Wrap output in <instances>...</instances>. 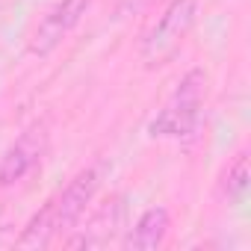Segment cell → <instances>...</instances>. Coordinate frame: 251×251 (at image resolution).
I'll list each match as a JSON object with an SVG mask.
<instances>
[{"mask_svg":"<svg viewBox=\"0 0 251 251\" xmlns=\"http://www.w3.org/2000/svg\"><path fill=\"white\" fill-rule=\"evenodd\" d=\"M245 192H248V157L239 154L225 175V195L227 201H242Z\"/></svg>","mask_w":251,"mask_h":251,"instance_id":"obj_8","label":"cell"},{"mask_svg":"<svg viewBox=\"0 0 251 251\" xmlns=\"http://www.w3.org/2000/svg\"><path fill=\"white\" fill-rule=\"evenodd\" d=\"M92 6V0H56V3L42 15V21L36 24V30L30 33V53L36 56H48L86 15V9Z\"/></svg>","mask_w":251,"mask_h":251,"instance_id":"obj_3","label":"cell"},{"mask_svg":"<svg viewBox=\"0 0 251 251\" xmlns=\"http://www.w3.org/2000/svg\"><path fill=\"white\" fill-rule=\"evenodd\" d=\"M98 183H100V175L92 166L74 175V180L65 186V192L56 198V233L71 230L83 219V213L89 210V204L98 192Z\"/></svg>","mask_w":251,"mask_h":251,"instance_id":"obj_4","label":"cell"},{"mask_svg":"<svg viewBox=\"0 0 251 251\" xmlns=\"http://www.w3.org/2000/svg\"><path fill=\"white\" fill-rule=\"evenodd\" d=\"M169 213L163 210V207H151V210H145L142 216H139V222H136V227L130 230V236H127V248H133V251H154V248H160L163 242H166V233H169Z\"/></svg>","mask_w":251,"mask_h":251,"instance_id":"obj_6","label":"cell"},{"mask_svg":"<svg viewBox=\"0 0 251 251\" xmlns=\"http://www.w3.org/2000/svg\"><path fill=\"white\" fill-rule=\"evenodd\" d=\"M207 98V74L201 68L186 71V77L180 80V86L172 92V98L166 100V106L157 112V118L151 121V136H172V139H186L198 130L201 121V106Z\"/></svg>","mask_w":251,"mask_h":251,"instance_id":"obj_1","label":"cell"},{"mask_svg":"<svg viewBox=\"0 0 251 251\" xmlns=\"http://www.w3.org/2000/svg\"><path fill=\"white\" fill-rule=\"evenodd\" d=\"M56 233V198L48 201L24 227V233L18 236V248H48L50 239Z\"/></svg>","mask_w":251,"mask_h":251,"instance_id":"obj_7","label":"cell"},{"mask_svg":"<svg viewBox=\"0 0 251 251\" xmlns=\"http://www.w3.org/2000/svg\"><path fill=\"white\" fill-rule=\"evenodd\" d=\"M42 151H45L42 130H27L15 145H9L3 160H0V186H12V183L24 180L42 160Z\"/></svg>","mask_w":251,"mask_h":251,"instance_id":"obj_5","label":"cell"},{"mask_svg":"<svg viewBox=\"0 0 251 251\" xmlns=\"http://www.w3.org/2000/svg\"><path fill=\"white\" fill-rule=\"evenodd\" d=\"M148 3H151V0H121V3H118V15H136Z\"/></svg>","mask_w":251,"mask_h":251,"instance_id":"obj_9","label":"cell"},{"mask_svg":"<svg viewBox=\"0 0 251 251\" xmlns=\"http://www.w3.org/2000/svg\"><path fill=\"white\" fill-rule=\"evenodd\" d=\"M198 18V0H172L166 6V12L160 15V21L148 30V36L142 39V62L145 68H160L166 65L180 45L186 42V36L192 33Z\"/></svg>","mask_w":251,"mask_h":251,"instance_id":"obj_2","label":"cell"}]
</instances>
